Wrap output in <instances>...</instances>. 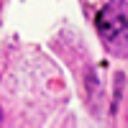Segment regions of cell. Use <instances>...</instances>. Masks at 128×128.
<instances>
[{
	"instance_id": "6da1fadb",
	"label": "cell",
	"mask_w": 128,
	"mask_h": 128,
	"mask_svg": "<svg viewBox=\"0 0 128 128\" xmlns=\"http://www.w3.org/2000/svg\"><path fill=\"white\" fill-rule=\"evenodd\" d=\"M95 26L108 44H120L123 38H128V3L126 0L108 3L95 16Z\"/></svg>"
}]
</instances>
